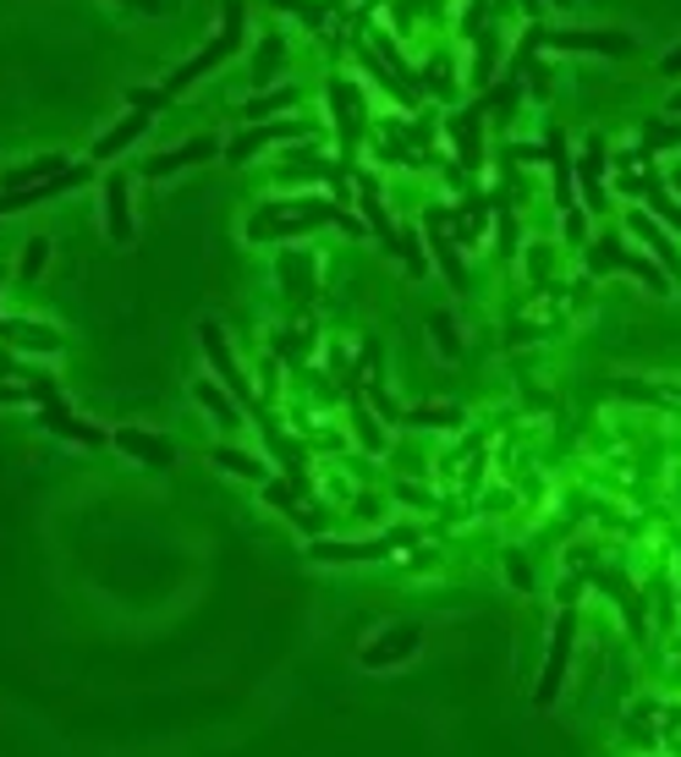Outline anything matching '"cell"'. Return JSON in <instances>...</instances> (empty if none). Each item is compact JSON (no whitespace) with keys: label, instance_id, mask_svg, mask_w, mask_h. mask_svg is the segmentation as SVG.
Here are the masks:
<instances>
[{"label":"cell","instance_id":"603a6c76","mask_svg":"<svg viewBox=\"0 0 681 757\" xmlns=\"http://www.w3.org/2000/svg\"><path fill=\"white\" fill-rule=\"evenodd\" d=\"M209 461H214L220 472H237V477H253V483H264V477H270V466H264L259 455L231 451V445H214V451H209Z\"/></svg>","mask_w":681,"mask_h":757},{"label":"cell","instance_id":"7a4b0ae2","mask_svg":"<svg viewBox=\"0 0 681 757\" xmlns=\"http://www.w3.org/2000/svg\"><path fill=\"white\" fill-rule=\"evenodd\" d=\"M325 220H336V209H331V203H319V198H308V203H275V209L253 214L248 236H253V242H275V236H303V231H314V225H325Z\"/></svg>","mask_w":681,"mask_h":757},{"label":"cell","instance_id":"7c38bea8","mask_svg":"<svg viewBox=\"0 0 681 757\" xmlns=\"http://www.w3.org/2000/svg\"><path fill=\"white\" fill-rule=\"evenodd\" d=\"M0 346L6 351H39V357H50V351H61V329L33 324V318H0Z\"/></svg>","mask_w":681,"mask_h":757},{"label":"cell","instance_id":"8992f818","mask_svg":"<svg viewBox=\"0 0 681 757\" xmlns=\"http://www.w3.org/2000/svg\"><path fill=\"white\" fill-rule=\"evenodd\" d=\"M198 346H203L209 368L220 374V385H226L237 401H253V385L242 379V368H237V357H231V346H226V329H220V324H198Z\"/></svg>","mask_w":681,"mask_h":757},{"label":"cell","instance_id":"7402d4cb","mask_svg":"<svg viewBox=\"0 0 681 757\" xmlns=\"http://www.w3.org/2000/svg\"><path fill=\"white\" fill-rule=\"evenodd\" d=\"M264 500H270L275 511H286L297 527L319 533V516H314V511H297V488H292V483H275V477H264Z\"/></svg>","mask_w":681,"mask_h":757},{"label":"cell","instance_id":"d4e9b609","mask_svg":"<svg viewBox=\"0 0 681 757\" xmlns=\"http://www.w3.org/2000/svg\"><path fill=\"white\" fill-rule=\"evenodd\" d=\"M544 159L555 165V198L572 203V159H566V138H560V133L544 138Z\"/></svg>","mask_w":681,"mask_h":757},{"label":"cell","instance_id":"1f68e13d","mask_svg":"<svg viewBox=\"0 0 681 757\" xmlns=\"http://www.w3.org/2000/svg\"><path fill=\"white\" fill-rule=\"evenodd\" d=\"M429 335H434V351H440V357H457V351H462V340H457V329H451V318H446V313H434V318H429Z\"/></svg>","mask_w":681,"mask_h":757},{"label":"cell","instance_id":"f1b7e54d","mask_svg":"<svg viewBox=\"0 0 681 757\" xmlns=\"http://www.w3.org/2000/svg\"><path fill=\"white\" fill-rule=\"evenodd\" d=\"M407 423H412V429H457L462 412H457V407H412Z\"/></svg>","mask_w":681,"mask_h":757},{"label":"cell","instance_id":"484cf974","mask_svg":"<svg viewBox=\"0 0 681 757\" xmlns=\"http://www.w3.org/2000/svg\"><path fill=\"white\" fill-rule=\"evenodd\" d=\"M363 214H368L374 236H379L385 248H396V225H390V214H385V203H379V192H374V181H368V176H363Z\"/></svg>","mask_w":681,"mask_h":757},{"label":"cell","instance_id":"60d3db41","mask_svg":"<svg viewBox=\"0 0 681 757\" xmlns=\"http://www.w3.org/2000/svg\"><path fill=\"white\" fill-rule=\"evenodd\" d=\"M660 72H666V77H681V44L666 55V61H660Z\"/></svg>","mask_w":681,"mask_h":757},{"label":"cell","instance_id":"8fae6325","mask_svg":"<svg viewBox=\"0 0 681 757\" xmlns=\"http://www.w3.org/2000/svg\"><path fill=\"white\" fill-rule=\"evenodd\" d=\"M396 549V538H368V544H352V538H314L308 555L314 560H331V566H357V560H385Z\"/></svg>","mask_w":681,"mask_h":757},{"label":"cell","instance_id":"f35d334b","mask_svg":"<svg viewBox=\"0 0 681 757\" xmlns=\"http://www.w3.org/2000/svg\"><path fill=\"white\" fill-rule=\"evenodd\" d=\"M511 242H516V225H511V214H506V209H501V253H516Z\"/></svg>","mask_w":681,"mask_h":757},{"label":"cell","instance_id":"d6a6232c","mask_svg":"<svg viewBox=\"0 0 681 757\" xmlns=\"http://www.w3.org/2000/svg\"><path fill=\"white\" fill-rule=\"evenodd\" d=\"M649 203H654V214H649V220H666L671 231H681V203L666 192V187H649Z\"/></svg>","mask_w":681,"mask_h":757},{"label":"cell","instance_id":"e575fe53","mask_svg":"<svg viewBox=\"0 0 681 757\" xmlns=\"http://www.w3.org/2000/svg\"><path fill=\"white\" fill-rule=\"evenodd\" d=\"M511 105H516V77H506V83H501V88H490V94H484V105H479V111H501V116H506Z\"/></svg>","mask_w":681,"mask_h":757},{"label":"cell","instance_id":"4316f807","mask_svg":"<svg viewBox=\"0 0 681 757\" xmlns=\"http://www.w3.org/2000/svg\"><path fill=\"white\" fill-rule=\"evenodd\" d=\"M281 55H286V44H281V33H270V39L259 44V55H253V77H259L264 88H275V66H281Z\"/></svg>","mask_w":681,"mask_h":757},{"label":"cell","instance_id":"52a82bcc","mask_svg":"<svg viewBox=\"0 0 681 757\" xmlns=\"http://www.w3.org/2000/svg\"><path fill=\"white\" fill-rule=\"evenodd\" d=\"M308 133H314L308 122H253L248 133H237V138L226 144V159H231V165H242V159L264 154L270 144H281V138H308Z\"/></svg>","mask_w":681,"mask_h":757},{"label":"cell","instance_id":"cb8c5ba5","mask_svg":"<svg viewBox=\"0 0 681 757\" xmlns=\"http://www.w3.org/2000/svg\"><path fill=\"white\" fill-rule=\"evenodd\" d=\"M297 94L292 88H259L253 99H242V122H259V116H275V111H292Z\"/></svg>","mask_w":681,"mask_h":757},{"label":"cell","instance_id":"83f0119b","mask_svg":"<svg viewBox=\"0 0 681 757\" xmlns=\"http://www.w3.org/2000/svg\"><path fill=\"white\" fill-rule=\"evenodd\" d=\"M192 401H198V407H203L214 423H237V407H231V401H226V396H220L209 379H198V385H192Z\"/></svg>","mask_w":681,"mask_h":757},{"label":"cell","instance_id":"ac0fdd59","mask_svg":"<svg viewBox=\"0 0 681 757\" xmlns=\"http://www.w3.org/2000/svg\"><path fill=\"white\" fill-rule=\"evenodd\" d=\"M149 122H155L149 111H133V116H122V122H116V127H111V133L94 144V159H116L122 149H133V144L149 133Z\"/></svg>","mask_w":681,"mask_h":757},{"label":"cell","instance_id":"836d02e7","mask_svg":"<svg viewBox=\"0 0 681 757\" xmlns=\"http://www.w3.org/2000/svg\"><path fill=\"white\" fill-rule=\"evenodd\" d=\"M352 423H357V445H363V451H385V429H379L363 407H357V418H352Z\"/></svg>","mask_w":681,"mask_h":757},{"label":"cell","instance_id":"ffe728a7","mask_svg":"<svg viewBox=\"0 0 681 757\" xmlns=\"http://www.w3.org/2000/svg\"><path fill=\"white\" fill-rule=\"evenodd\" d=\"M632 236H643V242L654 248L660 270H666V275H677V281H681V253H677V242H671V236H666V231H660V225H654L649 214H632Z\"/></svg>","mask_w":681,"mask_h":757},{"label":"cell","instance_id":"bcb514c9","mask_svg":"<svg viewBox=\"0 0 681 757\" xmlns=\"http://www.w3.org/2000/svg\"><path fill=\"white\" fill-rule=\"evenodd\" d=\"M555 6H560V11H566V6H572V0H555Z\"/></svg>","mask_w":681,"mask_h":757},{"label":"cell","instance_id":"5bb4252c","mask_svg":"<svg viewBox=\"0 0 681 757\" xmlns=\"http://www.w3.org/2000/svg\"><path fill=\"white\" fill-rule=\"evenodd\" d=\"M220 144L214 138H192V144H176L170 154H155V159H144V176L155 181V176H176V170H187V165H198V159H214Z\"/></svg>","mask_w":681,"mask_h":757},{"label":"cell","instance_id":"5b68a950","mask_svg":"<svg viewBox=\"0 0 681 757\" xmlns=\"http://www.w3.org/2000/svg\"><path fill=\"white\" fill-rule=\"evenodd\" d=\"M538 44L594 50V55H632V39H627V33H610V28H538Z\"/></svg>","mask_w":681,"mask_h":757},{"label":"cell","instance_id":"3957f363","mask_svg":"<svg viewBox=\"0 0 681 757\" xmlns=\"http://www.w3.org/2000/svg\"><path fill=\"white\" fill-rule=\"evenodd\" d=\"M572 637H577V614L566 609V614L555 620V631H549V659H544V675H538V686H533V703H538V708H555V697H560V686H566Z\"/></svg>","mask_w":681,"mask_h":757},{"label":"cell","instance_id":"9a60e30c","mask_svg":"<svg viewBox=\"0 0 681 757\" xmlns=\"http://www.w3.org/2000/svg\"><path fill=\"white\" fill-rule=\"evenodd\" d=\"M116 445L133 455V461H144L149 472H166L170 461H176V451H170V440L166 434H144V429H122L116 434Z\"/></svg>","mask_w":681,"mask_h":757},{"label":"cell","instance_id":"277c9868","mask_svg":"<svg viewBox=\"0 0 681 757\" xmlns=\"http://www.w3.org/2000/svg\"><path fill=\"white\" fill-rule=\"evenodd\" d=\"M418 642H423V631H418L412 620H396V625H385L357 659H363V670H396V664H407V659L418 653Z\"/></svg>","mask_w":681,"mask_h":757},{"label":"cell","instance_id":"d6986e66","mask_svg":"<svg viewBox=\"0 0 681 757\" xmlns=\"http://www.w3.org/2000/svg\"><path fill=\"white\" fill-rule=\"evenodd\" d=\"M66 165H61V154H39V159H22V165H11L6 176H0V192H17V187H39V181H50V176H61Z\"/></svg>","mask_w":681,"mask_h":757},{"label":"cell","instance_id":"7dc6e473","mask_svg":"<svg viewBox=\"0 0 681 757\" xmlns=\"http://www.w3.org/2000/svg\"><path fill=\"white\" fill-rule=\"evenodd\" d=\"M677 198H681V170H677Z\"/></svg>","mask_w":681,"mask_h":757},{"label":"cell","instance_id":"e0dca14e","mask_svg":"<svg viewBox=\"0 0 681 757\" xmlns=\"http://www.w3.org/2000/svg\"><path fill=\"white\" fill-rule=\"evenodd\" d=\"M577 181H583L588 209H605V144L599 138H588V149L577 154Z\"/></svg>","mask_w":681,"mask_h":757},{"label":"cell","instance_id":"ab89813d","mask_svg":"<svg viewBox=\"0 0 681 757\" xmlns=\"http://www.w3.org/2000/svg\"><path fill=\"white\" fill-rule=\"evenodd\" d=\"M583 231H588V225H583V214L572 209V214H566V236H572V242H583Z\"/></svg>","mask_w":681,"mask_h":757},{"label":"cell","instance_id":"4fadbf2b","mask_svg":"<svg viewBox=\"0 0 681 757\" xmlns=\"http://www.w3.org/2000/svg\"><path fill=\"white\" fill-rule=\"evenodd\" d=\"M105 236H111L116 248L133 242V198H127V176H122V170L105 176Z\"/></svg>","mask_w":681,"mask_h":757},{"label":"cell","instance_id":"30bf717a","mask_svg":"<svg viewBox=\"0 0 681 757\" xmlns=\"http://www.w3.org/2000/svg\"><path fill=\"white\" fill-rule=\"evenodd\" d=\"M39 423H44V429H50L55 440H72V445H105V429L83 423V418H77V412H72V407H66L61 396L39 407Z\"/></svg>","mask_w":681,"mask_h":757},{"label":"cell","instance_id":"4dcf8cb0","mask_svg":"<svg viewBox=\"0 0 681 757\" xmlns=\"http://www.w3.org/2000/svg\"><path fill=\"white\" fill-rule=\"evenodd\" d=\"M275 11H292V17H303L314 33H325V0H270Z\"/></svg>","mask_w":681,"mask_h":757},{"label":"cell","instance_id":"f6af8a7d","mask_svg":"<svg viewBox=\"0 0 681 757\" xmlns=\"http://www.w3.org/2000/svg\"><path fill=\"white\" fill-rule=\"evenodd\" d=\"M671 116H681V94H677V99H671Z\"/></svg>","mask_w":681,"mask_h":757},{"label":"cell","instance_id":"6da1fadb","mask_svg":"<svg viewBox=\"0 0 681 757\" xmlns=\"http://www.w3.org/2000/svg\"><path fill=\"white\" fill-rule=\"evenodd\" d=\"M242 28H248V11H242V0H226L220 6V33L198 50V55H187L176 72L166 77V94H181V88H192L203 72H214L220 61H231L237 55V44H242Z\"/></svg>","mask_w":681,"mask_h":757},{"label":"cell","instance_id":"f546056e","mask_svg":"<svg viewBox=\"0 0 681 757\" xmlns=\"http://www.w3.org/2000/svg\"><path fill=\"white\" fill-rule=\"evenodd\" d=\"M44 264H50V236H28L22 242V281L44 275Z\"/></svg>","mask_w":681,"mask_h":757},{"label":"cell","instance_id":"d590c367","mask_svg":"<svg viewBox=\"0 0 681 757\" xmlns=\"http://www.w3.org/2000/svg\"><path fill=\"white\" fill-rule=\"evenodd\" d=\"M127 99H133V111H149V116H155V111H166V105H170V94H166V88H133Z\"/></svg>","mask_w":681,"mask_h":757},{"label":"cell","instance_id":"74e56055","mask_svg":"<svg viewBox=\"0 0 681 757\" xmlns=\"http://www.w3.org/2000/svg\"><path fill=\"white\" fill-rule=\"evenodd\" d=\"M22 401H33L28 385H0V407H22Z\"/></svg>","mask_w":681,"mask_h":757},{"label":"cell","instance_id":"b9f144b4","mask_svg":"<svg viewBox=\"0 0 681 757\" xmlns=\"http://www.w3.org/2000/svg\"><path fill=\"white\" fill-rule=\"evenodd\" d=\"M511 582H516V588H527V582H533V577H527V566H522L516 555H511Z\"/></svg>","mask_w":681,"mask_h":757},{"label":"cell","instance_id":"7bdbcfd3","mask_svg":"<svg viewBox=\"0 0 681 757\" xmlns=\"http://www.w3.org/2000/svg\"><path fill=\"white\" fill-rule=\"evenodd\" d=\"M6 374H17V357H11V351L0 346V379H6Z\"/></svg>","mask_w":681,"mask_h":757},{"label":"cell","instance_id":"8d00e7d4","mask_svg":"<svg viewBox=\"0 0 681 757\" xmlns=\"http://www.w3.org/2000/svg\"><path fill=\"white\" fill-rule=\"evenodd\" d=\"M643 138H649V149H671V144L681 138V127H666V122H649V133H643Z\"/></svg>","mask_w":681,"mask_h":757},{"label":"cell","instance_id":"9c48e42d","mask_svg":"<svg viewBox=\"0 0 681 757\" xmlns=\"http://www.w3.org/2000/svg\"><path fill=\"white\" fill-rule=\"evenodd\" d=\"M83 181H88V165H66L61 176H50V181H39V187H17V192H0V214L33 209V203H44V198H55V192H72V187H83Z\"/></svg>","mask_w":681,"mask_h":757},{"label":"cell","instance_id":"2e32d148","mask_svg":"<svg viewBox=\"0 0 681 757\" xmlns=\"http://www.w3.org/2000/svg\"><path fill=\"white\" fill-rule=\"evenodd\" d=\"M429 248H434V264L446 270V281H451V286H468V270H462L457 236H451V225H446V214H440V209L429 214Z\"/></svg>","mask_w":681,"mask_h":757},{"label":"cell","instance_id":"44dd1931","mask_svg":"<svg viewBox=\"0 0 681 757\" xmlns=\"http://www.w3.org/2000/svg\"><path fill=\"white\" fill-rule=\"evenodd\" d=\"M479 122H484V111H457V116L446 122V133L462 144V165H484V159H479V154H484L479 149Z\"/></svg>","mask_w":681,"mask_h":757},{"label":"cell","instance_id":"ee69618b","mask_svg":"<svg viewBox=\"0 0 681 757\" xmlns=\"http://www.w3.org/2000/svg\"><path fill=\"white\" fill-rule=\"evenodd\" d=\"M127 6H138V11H160V0H127Z\"/></svg>","mask_w":681,"mask_h":757},{"label":"cell","instance_id":"ba28073f","mask_svg":"<svg viewBox=\"0 0 681 757\" xmlns=\"http://www.w3.org/2000/svg\"><path fill=\"white\" fill-rule=\"evenodd\" d=\"M588 264H594V270H627V275H638V281H643L649 292H666V281H671V275H666V270H654L649 259H638V253H627V248H621L616 236H605V242H594V253H588Z\"/></svg>","mask_w":681,"mask_h":757}]
</instances>
